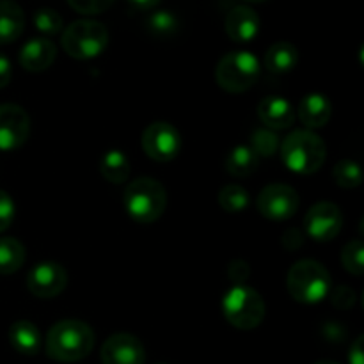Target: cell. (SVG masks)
<instances>
[{
    "instance_id": "6da1fadb",
    "label": "cell",
    "mask_w": 364,
    "mask_h": 364,
    "mask_svg": "<svg viewBox=\"0 0 364 364\" xmlns=\"http://www.w3.org/2000/svg\"><path fill=\"white\" fill-rule=\"evenodd\" d=\"M95 347V331L80 320H60L46 334V354L53 361L77 363Z\"/></svg>"
},
{
    "instance_id": "7a4b0ae2",
    "label": "cell",
    "mask_w": 364,
    "mask_h": 364,
    "mask_svg": "<svg viewBox=\"0 0 364 364\" xmlns=\"http://www.w3.org/2000/svg\"><path fill=\"white\" fill-rule=\"evenodd\" d=\"M123 206L135 223H155L164 215L167 208L166 187L155 178H137L124 188Z\"/></svg>"
},
{
    "instance_id": "3957f363",
    "label": "cell",
    "mask_w": 364,
    "mask_h": 364,
    "mask_svg": "<svg viewBox=\"0 0 364 364\" xmlns=\"http://www.w3.org/2000/svg\"><path fill=\"white\" fill-rule=\"evenodd\" d=\"M283 164L295 174H313L323 166L326 142L311 130H294L279 146Z\"/></svg>"
},
{
    "instance_id": "277c9868",
    "label": "cell",
    "mask_w": 364,
    "mask_h": 364,
    "mask_svg": "<svg viewBox=\"0 0 364 364\" xmlns=\"http://www.w3.org/2000/svg\"><path fill=\"white\" fill-rule=\"evenodd\" d=\"M288 294L301 304H316L329 297L331 276L322 263L315 259H299L287 277Z\"/></svg>"
},
{
    "instance_id": "5b68a950",
    "label": "cell",
    "mask_w": 364,
    "mask_h": 364,
    "mask_svg": "<svg viewBox=\"0 0 364 364\" xmlns=\"http://www.w3.org/2000/svg\"><path fill=\"white\" fill-rule=\"evenodd\" d=\"M220 308H223L224 318L242 331L256 329L263 322L267 313L262 295L255 288L245 287V284H235L233 288H230L224 294Z\"/></svg>"
},
{
    "instance_id": "8992f818",
    "label": "cell",
    "mask_w": 364,
    "mask_h": 364,
    "mask_svg": "<svg viewBox=\"0 0 364 364\" xmlns=\"http://www.w3.org/2000/svg\"><path fill=\"white\" fill-rule=\"evenodd\" d=\"M60 45L73 59H95L105 52L109 45V31L96 20H77L64 28Z\"/></svg>"
},
{
    "instance_id": "52a82bcc",
    "label": "cell",
    "mask_w": 364,
    "mask_h": 364,
    "mask_svg": "<svg viewBox=\"0 0 364 364\" xmlns=\"http://www.w3.org/2000/svg\"><path fill=\"white\" fill-rule=\"evenodd\" d=\"M262 66L255 53L238 50L230 52L219 60L215 68V78L220 89L228 92H245L258 82Z\"/></svg>"
},
{
    "instance_id": "ba28073f",
    "label": "cell",
    "mask_w": 364,
    "mask_h": 364,
    "mask_svg": "<svg viewBox=\"0 0 364 364\" xmlns=\"http://www.w3.org/2000/svg\"><path fill=\"white\" fill-rule=\"evenodd\" d=\"M142 149L155 162H171L180 155L181 135L171 123L156 121L142 134Z\"/></svg>"
},
{
    "instance_id": "9c48e42d",
    "label": "cell",
    "mask_w": 364,
    "mask_h": 364,
    "mask_svg": "<svg viewBox=\"0 0 364 364\" xmlns=\"http://www.w3.org/2000/svg\"><path fill=\"white\" fill-rule=\"evenodd\" d=\"M299 203L301 199L297 191L284 183L267 185L256 199L258 212L270 220H287L294 217L299 210Z\"/></svg>"
},
{
    "instance_id": "30bf717a",
    "label": "cell",
    "mask_w": 364,
    "mask_h": 364,
    "mask_svg": "<svg viewBox=\"0 0 364 364\" xmlns=\"http://www.w3.org/2000/svg\"><path fill=\"white\" fill-rule=\"evenodd\" d=\"M343 228V215L334 203H316L304 215V230L311 240L331 242Z\"/></svg>"
},
{
    "instance_id": "8fae6325",
    "label": "cell",
    "mask_w": 364,
    "mask_h": 364,
    "mask_svg": "<svg viewBox=\"0 0 364 364\" xmlns=\"http://www.w3.org/2000/svg\"><path fill=\"white\" fill-rule=\"evenodd\" d=\"M31 117L27 110L14 103L0 105V151H13L27 142Z\"/></svg>"
},
{
    "instance_id": "7c38bea8",
    "label": "cell",
    "mask_w": 364,
    "mask_h": 364,
    "mask_svg": "<svg viewBox=\"0 0 364 364\" xmlns=\"http://www.w3.org/2000/svg\"><path fill=\"white\" fill-rule=\"evenodd\" d=\"M68 274L63 265L55 262L38 263L27 276V288L34 297L53 299L66 288Z\"/></svg>"
},
{
    "instance_id": "4fadbf2b",
    "label": "cell",
    "mask_w": 364,
    "mask_h": 364,
    "mask_svg": "<svg viewBox=\"0 0 364 364\" xmlns=\"http://www.w3.org/2000/svg\"><path fill=\"white\" fill-rule=\"evenodd\" d=\"M100 358L103 364H144L146 350L137 336L117 333L103 343Z\"/></svg>"
},
{
    "instance_id": "5bb4252c",
    "label": "cell",
    "mask_w": 364,
    "mask_h": 364,
    "mask_svg": "<svg viewBox=\"0 0 364 364\" xmlns=\"http://www.w3.org/2000/svg\"><path fill=\"white\" fill-rule=\"evenodd\" d=\"M226 34L235 43H249L258 36L259 16L252 7L237 6L228 13L224 21Z\"/></svg>"
},
{
    "instance_id": "9a60e30c",
    "label": "cell",
    "mask_w": 364,
    "mask_h": 364,
    "mask_svg": "<svg viewBox=\"0 0 364 364\" xmlns=\"http://www.w3.org/2000/svg\"><path fill=\"white\" fill-rule=\"evenodd\" d=\"M258 116L269 130H287L295 123V109L283 96H267L258 103Z\"/></svg>"
},
{
    "instance_id": "2e32d148",
    "label": "cell",
    "mask_w": 364,
    "mask_h": 364,
    "mask_svg": "<svg viewBox=\"0 0 364 364\" xmlns=\"http://www.w3.org/2000/svg\"><path fill=\"white\" fill-rule=\"evenodd\" d=\"M57 48L50 39L46 38H34L28 39L20 50V64L23 70L31 71V73H38V71H45L52 66L55 60Z\"/></svg>"
},
{
    "instance_id": "e0dca14e",
    "label": "cell",
    "mask_w": 364,
    "mask_h": 364,
    "mask_svg": "<svg viewBox=\"0 0 364 364\" xmlns=\"http://www.w3.org/2000/svg\"><path fill=\"white\" fill-rule=\"evenodd\" d=\"M297 114L301 123L304 124L306 130H318L329 123L331 116H333V105H331L329 98L320 92H311V95L304 96L297 107Z\"/></svg>"
},
{
    "instance_id": "ac0fdd59",
    "label": "cell",
    "mask_w": 364,
    "mask_h": 364,
    "mask_svg": "<svg viewBox=\"0 0 364 364\" xmlns=\"http://www.w3.org/2000/svg\"><path fill=\"white\" fill-rule=\"evenodd\" d=\"M25 28V14L14 0H0V45L16 41Z\"/></svg>"
},
{
    "instance_id": "d6986e66",
    "label": "cell",
    "mask_w": 364,
    "mask_h": 364,
    "mask_svg": "<svg viewBox=\"0 0 364 364\" xmlns=\"http://www.w3.org/2000/svg\"><path fill=\"white\" fill-rule=\"evenodd\" d=\"M9 343L23 355H36L41 347V333L28 320H18L9 327Z\"/></svg>"
},
{
    "instance_id": "ffe728a7",
    "label": "cell",
    "mask_w": 364,
    "mask_h": 364,
    "mask_svg": "<svg viewBox=\"0 0 364 364\" xmlns=\"http://www.w3.org/2000/svg\"><path fill=\"white\" fill-rule=\"evenodd\" d=\"M299 63L297 46L288 41L274 43L265 53V68L270 73L284 75L290 73Z\"/></svg>"
},
{
    "instance_id": "44dd1931",
    "label": "cell",
    "mask_w": 364,
    "mask_h": 364,
    "mask_svg": "<svg viewBox=\"0 0 364 364\" xmlns=\"http://www.w3.org/2000/svg\"><path fill=\"white\" fill-rule=\"evenodd\" d=\"M130 171V160H128L127 153L121 149H109L107 153H103L102 160H100V173L107 181L114 185L127 183Z\"/></svg>"
},
{
    "instance_id": "7402d4cb",
    "label": "cell",
    "mask_w": 364,
    "mask_h": 364,
    "mask_svg": "<svg viewBox=\"0 0 364 364\" xmlns=\"http://www.w3.org/2000/svg\"><path fill=\"white\" fill-rule=\"evenodd\" d=\"M259 159L249 146H235L224 160V169L235 178H247L258 169Z\"/></svg>"
},
{
    "instance_id": "603a6c76",
    "label": "cell",
    "mask_w": 364,
    "mask_h": 364,
    "mask_svg": "<svg viewBox=\"0 0 364 364\" xmlns=\"http://www.w3.org/2000/svg\"><path fill=\"white\" fill-rule=\"evenodd\" d=\"M25 263V247L13 237L0 238V274L9 276L18 272Z\"/></svg>"
},
{
    "instance_id": "cb8c5ba5",
    "label": "cell",
    "mask_w": 364,
    "mask_h": 364,
    "mask_svg": "<svg viewBox=\"0 0 364 364\" xmlns=\"http://www.w3.org/2000/svg\"><path fill=\"white\" fill-rule=\"evenodd\" d=\"M251 196L240 185H226L219 192V205L228 213H240L249 206Z\"/></svg>"
},
{
    "instance_id": "d4e9b609",
    "label": "cell",
    "mask_w": 364,
    "mask_h": 364,
    "mask_svg": "<svg viewBox=\"0 0 364 364\" xmlns=\"http://www.w3.org/2000/svg\"><path fill=\"white\" fill-rule=\"evenodd\" d=\"M333 178L338 187L341 188H358L363 181L361 167L358 162L350 159H343L334 166Z\"/></svg>"
},
{
    "instance_id": "484cf974",
    "label": "cell",
    "mask_w": 364,
    "mask_h": 364,
    "mask_svg": "<svg viewBox=\"0 0 364 364\" xmlns=\"http://www.w3.org/2000/svg\"><path fill=\"white\" fill-rule=\"evenodd\" d=\"M249 148L256 153V156H274L279 149V137L274 134V130H269V128L262 127L256 128L251 134V144Z\"/></svg>"
},
{
    "instance_id": "4316f807",
    "label": "cell",
    "mask_w": 364,
    "mask_h": 364,
    "mask_svg": "<svg viewBox=\"0 0 364 364\" xmlns=\"http://www.w3.org/2000/svg\"><path fill=\"white\" fill-rule=\"evenodd\" d=\"M146 27L155 38H171L178 31V18L171 11H156L148 18Z\"/></svg>"
},
{
    "instance_id": "83f0119b",
    "label": "cell",
    "mask_w": 364,
    "mask_h": 364,
    "mask_svg": "<svg viewBox=\"0 0 364 364\" xmlns=\"http://www.w3.org/2000/svg\"><path fill=\"white\" fill-rule=\"evenodd\" d=\"M341 263L352 276H363L364 272V245L361 240H352L341 249Z\"/></svg>"
},
{
    "instance_id": "f1b7e54d",
    "label": "cell",
    "mask_w": 364,
    "mask_h": 364,
    "mask_svg": "<svg viewBox=\"0 0 364 364\" xmlns=\"http://www.w3.org/2000/svg\"><path fill=\"white\" fill-rule=\"evenodd\" d=\"M34 27L45 36H55L63 32L64 21L63 16L55 9L43 7L34 13Z\"/></svg>"
},
{
    "instance_id": "f546056e",
    "label": "cell",
    "mask_w": 364,
    "mask_h": 364,
    "mask_svg": "<svg viewBox=\"0 0 364 364\" xmlns=\"http://www.w3.org/2000/svg\"><path fill=\"white\" fill-rule=\"evenodd\" d=\"M71 9L77 11L80 14H100L105 13L114 0H68Z\"/></svg>"
},
{
    "instance_id": "4dcf8cb0",
    "label": "cell",
    "mask_w": 364,
    "mask_h": 364,
    "mask_svg": "<svg viewBox=\"0 0 364 364\" xmlns=\"http://www.w3.org/2000/svg\"><path fill=\"white\" fill-rule=\"evenodd\" d=\"M14 212H16V208H14L11 196L7 192L0 191V233L6 231L13 224Z\"/></svg>"
},
{
    "instance_id": "1f68e13d",
    "label": "cell",
    "mask_w": 364,
    "mask_h": 364,
    "mask_svg": "<svg viewBox=\"0 0 364 364\" xmlns=\"http://www.w3.org/2000/svg\"><path fill=\"white\" fill-rule=\"evenodd\" d=\"M329 295H331V301H333V304L340 309H348L355 304L354 290L348 287H343V284H341V287H336L334 290L331 288Z\"/></svg>"
},
{
    "instance_id": "d6a6232c",
    "label": "cell",
    "mask_w": 364,
    "mask_h": 364,
    "mask_svg": "<svg viewBox=\"0 0 364 364\" xmlns=\"http://www.w3.org/2000/svg\"><path fill=\"white\" fill-rule=\"evenodd\" d=\"M228 274H230V279L235 281V284H238V274H242V279H244V283H245L249 277V274H251V270H249L247 263L242 262V259H237V262H233L230 265Z\"/></svg>"
},
{
    "instance_id": "836d02e7",
    "label": "cell",
    "mask_w": 364,
    "mask_h": 364,
    "mask_svg": "<svg viewBox=\"0 0 364 364\" xmlns=\"http://www.w3.org/2000/svg\"><path fill=\"white\" fill-rule=\"evenodd\" d=\"M302 235L299 233V230H287L283 235V245L288 249V251H295L302 245Z\"/></svg>"
},
{
    "instance_id": "e575fe53",
    "label": "cell",
    "mask_w": 364,
    "mask_h": 364,
    "mask_svg": "<svg viewBox=\"0 0 364 364\" xmlns=\"http://www.w3.org/2000/svg\"><path fill=\"white\" fill-rule=\"evenodd\" d=\"M13 77V68H11V60L7 59L4 53H0V89L6 87Z\"/></svg>"
},
{
    "instance_id": "d590c367",
    "label": "cell",
    "mask_w": 364,
    "mask_h": 364,
    "mask_svg": "<svg viewBox=\"0 0 364 364\" xmlns=\"http://www.w3.org/2000/svg\"><path fill=\"white\" fill-rule=\"evenodd\" d=\"M363 341H364V338L359 336L358 340H355L354 343H352L350 350H348V363H350V364H364Z\"/></svg>"
},
{
    "instance_id": "8d00e7d4",
    "label": "cell",
    "mask_w": 364,
    "mask_h": 364,
    "mask_svg": "<svg viewBox=\"0 0 364 364\" xmlns=\"http://www.w3.org/2000/svg\"><path fill=\"white\" fill-rule=\"evenodd\" d=\"M134 7H139V9H151V7L159 6L162 0H128Z\"/></svg>"
},
{
    "instance_id": "74e56055",
    "label": "cell",
    "mask_w": 364,
    "mask_h": 364,
    "mask_svg": "<svg viewBox=\"0 0 364 364\" xmlns=\"http://www.w3.org/2000/svg\"><path fill=\"white\" fill-rule=\"evenodd\" d=\"M247 2H251V4H259V2H265V0H247Z\"/></svg>"
},
{
    "instance_id": "f35d334b",
    "label": "cell",
    "mask_w": 364,
    "mask_h": 364,
    "mask_svg": "<svg viewBox=\"0 0 364 364\" xmlns=\"http://www.w3.org/2000/svg\"><path fill=\"white\" fill-rule=\"evenodd\" d=\"M316 364H338V363H333V361H320V363H316Z\"/></svg>"
}]
</instances>
